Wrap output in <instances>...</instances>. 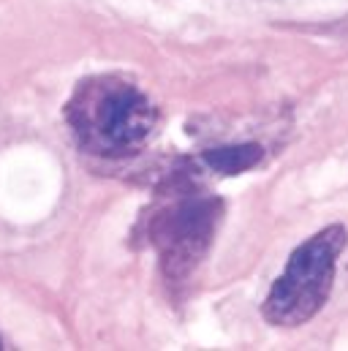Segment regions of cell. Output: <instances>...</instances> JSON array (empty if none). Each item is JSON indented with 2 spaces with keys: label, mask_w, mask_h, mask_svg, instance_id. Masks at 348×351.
<instances>
[{
  "label": "cell",
  "mask_w": 348,
  "mask_h": 351,
  "mask_svg": "<svg viewBox=\"0 0 348 351\" xmlns=\"http://www.w3.org/2000/svg\"><path fill=\"white\" fill-rule=\"evenodd\" d=\"M66 120L82 150L103 158H125L153 139L158 109L131 80L103 74L77 85L66 104Z\"/></svg>",
  "instance_id": "obj_1"
},
{
  "label": "cell",
  "mask_w": 348,
  "mask_h": 351,
  "mask_svg": "<svg viewBox=\"0 0 348 351\" xmlns=\"http://www.w3.org/2000/svg\"><path fill=\"white\" fill-rule=\"evenodd\" d=\"M348 243L346 226L332 223L313 237H308L302 245L294 248L288 256L286 269L272 283L261 316L272 327H302L308 324L330 300L338 259Z\"/></svg>",
  "instance_id": "obj_2"
},
{
  "label": "cell",
  "mask_w": 348,
  "mask_h": 351,
  "mask_svg": "<svg viewBox=\"0 0 348 351\" xmlns=\"http://www.w3.org/2000/svg\"><path fill=\"white\" fill-rule=\"evenodd\" d=\"M221 215V199L185 193L150 218V243L158 248L161 267L169 278L177 280L196 269L215 237Z\"/></svg>",
  "instance_id": "obj_3"
},
{
  "label": "cell",
  "mask_w": 348,
  "mask_h": 351,
  "mask_svg": "<svg viewBox=\"0 0 348 351\" xmlns=\"http://www.w3.org/2000/svg\"><path fill=\"white\" fill-rule=\"evenodd\" d=\"M264 150L256 142L248 145H223V147H212L204 150V164L210 169H215L218 175H243L248 169H253L261 164Z\"/></svg>",
  "instance_id": "obj_4"
},
{
  "label": "cell",
  "mask_w": 348,
  "mask_h": 351,
  "mask_svg": "<svg viewBox=\"0 0 348 351\" xmlns=\"http://www.w3.org/2000/svg\"><path fill=\"white\" fill-rule=\"evenodd\" d=\"M0 349H3V346H0Z\"/></svg>",
  "instance_id": "obj_5"
}]
</instances>
